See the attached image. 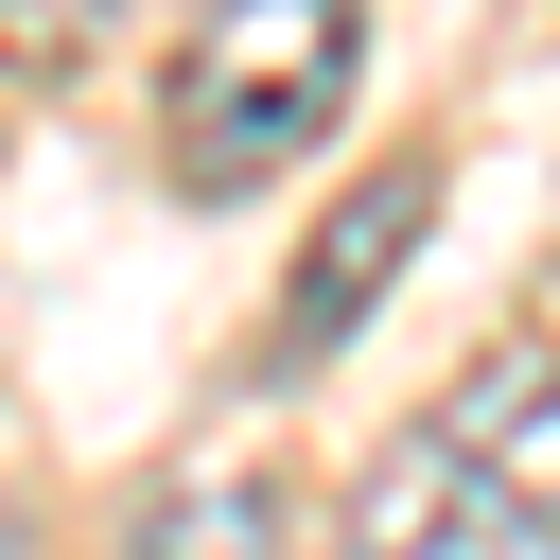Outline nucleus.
I'll return each instance as SVG.
<instances>
[{"instance_id": "obj_5", "label": "nucleus", "mask_w": 560, "mask_h": 560, "mask_svg": "<svg viewBox=\"0 0 560 560\" xmlns=\"http://www.w3.org/2000/svg\"><path fill=\"white\" fill-rule=\"evenodd\" d=\"M0 542H18V525H0Z\"/></svg>"}, {"instance_id": "obj_3", "label": "nucleus", "mask_w": 560, "mask_h": 560, "mask_svg": "<svg viewBox=\"0 0 560 560\" xmlns=\"http://www.w3.org/2000/svg\"><path fill=\"white\" fill-rule=\"evenodd\" d=\"M438 228V158H368L350 175V210L298 245V280H280V350H332V332H368V298L402 280V245Z\"/></svg>"}, {"instance_id": "obj_4", "label": "nucleus", "mask_w": 560, "mask_h": 560, "mask_svg": "<svg viewBox=\"0 0 560 560\" xmlns=\"http://www.w3.org/2000/svg\"><path fill=\"white\" fill-rule=\"evenodd\" d=\"M122 560H280V490L262 472H210V490H158L122 525Z\"/></svg>"}, {"instance_id": "obj_2", "label": "nucleus", "mask_w": 560, "mask_h": 560, "mask_svg": "<svg viewBox=\"0 0 560 560\" xmlns=\"http://www.w3.org/2000/svg\"><path fill=\"white\" fill-rule=\"evenodd\" d=\"M350 70H368V0H210V18L175 35V88H158V158H175V192L228 210V192L298 175V158L332 140Z\"/></svg>"}, {"instance_id": "obj_1", "label": "nucleus", "mask_w": 560, "mask_h": 560, "mask_svg": "<svg viewBox=\"0 0 560 560\" xmlns=\"http://www.w3.org/2000/svg\"><path fill=\"white\" fill-rule=\"evenodd\" d=\"M332 560H560V350H472L368 455Z\"/></svg>"}]
</instances>
